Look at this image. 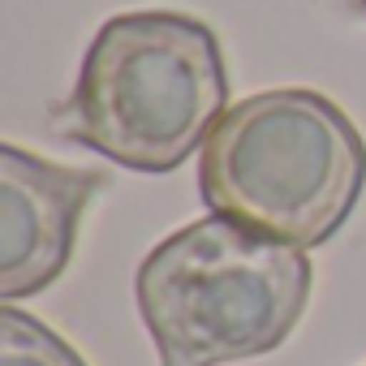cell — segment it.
Wrapping results in <instances>:
<instances>
[{
    "label": "cell",
    "mask_w": 366,
    "mask_h": 366,
    "mask_svg": "<svg viewBox=\"0 0 366 366\" xmlns=\"http://www.w3.org/2000/svg\"><path fill=\"white\" fill-rule=\"evenodd\" d=\"M224 104L216 31L177 9H138L95 31L56 129L121 168L172 172L212 138Z\"/></svg>",
    "instance_id": "cell-1"
},
{
    "label": "cell",
    "mask_w": 366,
    "mask_h": 366,
    "mask_svg": "<svg viewBox=\"0 0 366 366\" xmlns=\"http://www.w3.org/2000/svg\"><path fill=\"white\" fill-rule=\"evenodd\" d=\"M315 289L302 246L203 216L164 237L134 276L159 366H229L276 353Z\"/></svg>",
    "instance_id": "cell-3"
},
{
    "label": "cell",
    "mask_w": 366,
    "mask_h": 366,
    "mask_svg": "<svg viewBox=\"0 0 366 366\" xmlns=\"http://www.w3.org/2000/svg\"><path fill=\"white\" fill-rule=\"evenodd\" d=\"M362 186L366 142L357 125L310 86L233 104L199 155V194L216 216L302 250L345 229Z\"/></svg>",
    "instance_id": "cell-2"
},
{
    "label": "cell",
    "mask_w": 366,
    "mask_h": 366,
    "mask_svg": "<svg viewBox=\"0 0 366 366\" xmlns=\"http://www.w3.org/2000/svg\"><path fill=\"white\" fill-rule=\"evenodd\" d=\"M357 9H362V14H366V0H357Z\"/></svg>",
    "instance_id": "cell-6"
},
{
    "label": "cell",
    "mask_w": 366,
    "mask_h": 366,
    "mask_svg": "<svg viewBox=\"0 0 366 366\" xmlns=\"http://www.w3.org/2000/svg\"><path fill=\"white\" fill-rule=\"evenodd\" d=\"M104 186L99 168L56 164L0 142V297H35L69 267L78 224Z\"/></svg>",
    "instance_id": "cell-4"
},
{
    "label": "cell",
    "mask_w": 366,
    "mask_h": 366,
    "mask_svg": "<svg viewBox=\"0 0 366 366\" xmlns=\"http://www.w3.org/2000/svg\"><path fill=\"white\" fill-rule=\"evenodd\" d=\"M0 366H86V357L44 319L5 302L0 306Z\"/></svg>",
    "instance_id": "cell-5"
}]
</instances>
